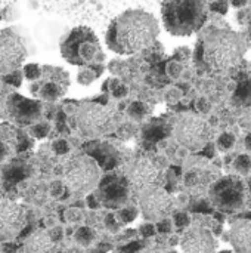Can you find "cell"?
<instances>
[{"label":"cell","instance_id":"1","mask_svg":"<svg viewBox=\"0 0 251 253\" xmlns=\"http://www.w3.org/2000/svg\"><path fill=\"white\" fill-rule=\"evenodd\" d=\"M160 34L155 16L143 9H127L115 16L105 34L109 50L118 55H136L151 47Z\"/></svg>","mask_w":251,"mask_h":253},{"label":"cell","instance_id":"2","mask_svg":"<svg viewBox=\"0 0 251 253\" xmlns=\"http://www.w3.org/2000/svg\"><path fill=\"white\" fill-rule=\"evenodd\" d=\"M161 19L172 36H191L206 24L207 3L204 0H163Z\"/></svg>","mask_w":251,"mask_h":253},{"label":"cell","instance_id":"3","mask_svg":"<svg viewBox=\"0 0 251 253\" xmlns=\"http://www.w3.org/2000/svg\"><path fill=\"white\" fill-rule=\"evenodd\" d=\"M246 50L244 39L231 30L210 31L201 43L206 62L216 70H231L240 65Z\"/></svg>","mask_w":251,"mask_h":253},{"label":"cell","instance_id":"4","mask_svg":"<svg viewBox=\"0 0 251 253\" xmlns=\"http://www.w3.org/2000/svg\"><path fill=\"white\" fill-rule=\"evenodd\" d=\"M62 58L77 67H90L102 64L105 59L99 39L89 27L80 25L70 30L59 42Z\"/></svg>","mask_w":251,"mask_h":253},{"label":"cell","instance_id":"5","mask_svg":"<svg viewBox=\"0 0 251 253\" xmlns=\"http://www.w3.org/2000/svg\"><path fill=\"white\" fill-rule=\"evenodd\" d=\"M117 114L99 102H86L71 116V126L84 138H99L117 127Z\"/></svg>","mask_w":251,"mask_h":253},{"label":"cell","instance_id":"6","mask_svg":"<svg viewBox=\"0 0 251 253\" xmlns=\"http://www.w3.org/2000/svg\"><path fill=\"white\" fill-rule=\"evenodd\" d=\"M101 181V169L95 159L89 156H75L65 165L64 185L77 196H84Z\"/></svg>","mask_w":251,"mask_h":253},{"label":"cell","instance_id":"7","mask_svg":"<svg viewBox=\"0 0 251 253\" xmlns=\"http://www.w3.org/2000/svg\"><path fill=\"white\" fill-rule=\"evenodd\" d=\"M173 133L179 144L192 151L203 150L209 144L212 136L210 126L207 125V122L194 114L180 116L175 125Z\"/></svg>","mask_w":251,"mask_h":253},{"label":"cell","instance_id":"8","mask_svg":"<svg viewBox=\"0 0 251 253\" xmlns=\"http://www.w3.org/2000/svg\"><path fill=\"white\" fill-rule=\"evenodd\" d=\"M126 179L130 190L135 193H143L152 188H160L164 184L163 169L146 157H138L126 169Z\"/></svg>","mask_w":251,"mask_h":253},{"label":"cell","instance_id":"9","mask_svg":"<svg viewBox=\"0 0 251 253\" xmlns=\"http://www.w3.org/2000/svg\"><path fill=\"white\" fill-rule=\"evenodd\" d=\"M68 84L70 77L65 70L53 65H43L41 77L33 82L30 90L36 98L44 101H56L67 93Z\"/></svg>","mask_w":251,"mask_h":253},{"label":"cell","instance_id":"10","mask_svg":"<svg viewBox=\"0 0 251 253\" xmlns=\"http://www.w3.org/2000/svg\"><path fill=\"white\" fill-rule=\"evenodd\" d=\"M213 203L226 212L240 211L247 200V191L244 184L238 178H225L219 181L212 190Z\"/></svg>","mask_w":251,"mask_h":253},{"label":"cell","instance_id":"11","mask_svg":"<svg viewBox=\"0 0 251 253\" xmlns=\"http://www.w3.org/2000/svg\"><path fill=\"white\" fill-rule=\"evenodd\" d=\"M27 58V47L22 39L12 30L0 33V74L19 70Z\"/></svg>","mask_w":251,"mask_h":253},{"label":"cell","instance_id":"12","mask_svg":"<svg viewBox=\"0 0 251 253\" xmlns=\"http://www.w3.org/2000/svg\"><path fill=\"white\" fill-rule=\"evenodd\" d=\"M141 212L145 219L158 222L166 219L175 209L172 196L160 188H152L141 194Z\"/></svg>","mask_w":251,"mask_h":253},{"label":"cell","instance_id":"13","mask_svg":"<svg viewBox=\"0 0 251 253\" xmlns=\"http://www.w3.org/2000/svg\"><path fill=\"white\" fill-rule=\"evenodd\" d=\"M25 225L24 209L10 200H0V240L9 242L18 237Z\"/></svg>","mask_w":251,"mask_h":253},{"label":"cell","instance_id":"14","mask_svg":"<svg viewBox=\"0 0 251 253\" xmlns=\"http://www.w3.org/2000/svg\"><path fill=\"white\" fill-rule=\"evenodd\" d=\"M130 185L126 178L107 176L102 182L99 181V196L98 199L109 208H118L124 205L129 199Z\"/></svg>","mask_w":251,"mask_h":253},{"label":"cell","instance_id":"15","mask_svg":"<svg viewBox=\"0 0 251 253\" xmlns=\"http://www.w3.org/2000/svg\"><path fill=\"white\" fill-rule=\"evenodd\" d=\"M7 110H9L12 119L21 125L36 123L41 116V104L36 99H28L21 95L9 96Z\"/></svg>","mask_w":251,"mask_h":253},{"label":"cell","instance_id":"16","mask_svg":"<svg viewBox=\"0 0 251 253\" xmlns=\"http://www.w3.org/2000/svg\"><path fill=\"white\" fill-rule=\"evenodd\" d=\"M180 246L185 253H215L216 242L209 230L197 227L183 234Z\"/></svg>","mask_w":251,"mask_h":253},{"label":"cell","instance_id":"17","mask_svg":"<svg viewBox=\"0 0 251 253\" xmlns=\"http://www.w3.org/2000/svg\"><path fill=\"white\" fill-rule=\"evenodd\" d=\"M217 178V172L213 166L206 163H194L188 168L183 176L185 187L194 193L204 191L209 185H212Z\"/></svg>","mask_w":251,"mask_h":253},{"label":"cell","instance_id":"18","mask_svg":"<svg viewBox=\"0 0 251 253\" xmlns=\"http://www.w3.org/2000/svg\"><path fill=\"white\" fill-rule=\"evenodd\" d=\"M19 133L7 125H0V169L10 160L13 153L19 150Z\"/></svg>","mask_w":251,"mask_h":253},{"label":"cell","instance_id":"19","mask_svg":"<svg viewBox=\"0 0 251 253\" xmlns=\"http://www.w3.org/2000/svg\"><path fill=\"white\" fill-rule=\"evenodd\" d=\"M231 243L240 253H251V221H238L231 228Z\"/></svg>","mask_w":251,"mask_h":253},{"label":"cell","instance_id":"20","mask_svg":"<svg viewBox=\"0 0 251 253\" xmlns=\"http://www.w3.org/2000/svg\"><path fill=\"white\" fill-rule=\"evenodd\" d=\"M24 251L25 253H58V245L47 233L38 231L28 237Z\"/></svg>","mask_w":251,"mask_h":253},{"label":"cell","instance_id":"21","mask_svg":"<svg viewBox=\"0 0 251 253\" xmlns=\"http://www.w3.org/2000/svg\"><path fill=\"white\" fill-rule=\"evenodd\" d=\"M104 71V64H96V65H90V67H80L78 73H77V82L83 86H89L92 84Z\"/></svg>","mask_w":251,"mask_h":253},{"label":"cell","instance_id":"22","mask_svg":"<svg viewBox=\"0 0 251 253\" xmlns=\"http://www.w3.org/2000/svg\"><path fill=\"white\" fill-rule=\"evenodd\" d=\"M149 114H151L149 105L142 101H135L127 107V116L133 122H143Z\"/></svg>","mask_w":251,"mask_h":253},{"label":"cell","instance_id":"23","mask_svg":"<svg viewBox=\"0 0 251 253\" xmlns=\"http://www.w3.org/2000/svg\"><path fill=\"white\" fill-rule=\"evenodd\" d=\"M155 123H149L143 129V138L148 141H158L166 136V129L158 123V120H154Z\"/></svg>","mask_w":251,"mask_h":253},{"label":"cell","instance_id":"24","mask_svg":"<svg viewBox=\"0 0 251 253\" xmlns=\"http://www.w3.org/2000/svg\"><path fill=\"white\" fill-rule=\"evenodd\" d=\"M74 239H75V242H77L80 246L87 248V246H90V245L95 242L96 233H95L90 227H81V228H78V230L75 231Z\"/></svg>","mask_w":251,"mask_h":253},{"label":"cell","instance_id":"25","mask_svg":"<svg viewBox=\"0 0 251 253\" xmlns=\"http://www.w3.org/2000/svg\"><path fill=\"white\" fill-rule=\"evenodd\" d=\"M22 76L28 80V82H36L41 77V65L36 64V62H30L25 64L22 67Z\"/></svg>","mask_w":251,"mask_h":253},{"label":"cell","instance_id":"26","mask_svg":"<svg viewBox=\"0 0 251 253\" xmlns=\"http://www.w3.org/2000/svg\"><path fill=\"white\" fill-rule=\"evenodd\" d=\"M50 132V125L46 123V122H36L34 125H31L30 127V135L33 138H37V139H43L49 135Z\"/></svg>","mask_w":251,"mask_h":253},{"label":"cell","instance_id":"27","mask_svg":"<svg viewBox=\"0 0 251 253\" xmlns=\"http://www.w3.org/2000/svg\"><path fill=\"white\" fill-rule=\"evenodd\" d=\"M234 168L237 172L243 173V175H247L251 172V157L247 154H241L237 157V160L234 162Z\"/></svg>","mask_w":251,"mask_h":253},{"label":"cell","instance_id":"28","mask_svg":"<svg viewBox=\"0 0 251 253\" xmlns=\"http://www.w3.org/2000/svg\"><path fill=\"white\" fill-rule=\"evenodd\" d=\"M138 216V209L133 208V206H129V208H124L121 209L118 213H117V219L123 224H130L136 219Z\"/></svg>","mask_w":251,"mask_h":253},{"label":"cell","instance_id":"29","mask_svg":"<svg viewBox=\"0 0 251 253\" xmlns=\"http://www.w3.org/2000/svg\"><path fill=\"white\" fill-rule=\"evenodd\" d=\"M22 79H24V76H22V71H19V70H15V71L7 73V74H1V80L6 84L13 86V87H19L22 83Z\"/></svg>","mask_w":251,"mask_h":253},{"label":"cell","instance_id":"30","mask_svg":"<svg viewBox=\"0 0 251 253\" xmlns=\"http://www.w3.org/2000/svg\"><path fill=\"white\" fill-rule=\"evenodd\" d=\"M166 73H167L169 77H172V79H179L180 74L183 73V64L179 62V61H176V59H172V61L167 64V67H166Z\"/></svg>","mask_w":251,"mask_h":253},{"label":"cell","instance_id":"31","mask_svg":"<svg viewBox=\"0 0 251 253\" xmlns=\"http://www.w3.org/2000/svg\"><path fill=\"white\" fill-rule=\"evenodd\" d=\"M234 144H235V138H234V135H231V133H223V135L219 136V139H217V145H219V148H220L222 151H228L229 148L234 147Z\"/></svg>","mask_w":251,"mask_h":253},{"label":"cell","instance_id":"32","mask_svg":"<svg viewBox=\"0 0 251 253\" xmlns=\"http://www.w3.org/2000/svg\"><path fill=\"white\" fill-rule=\"evenodd\" d=\"M191 58V49L186 47V46H182V47H178L173 53V59L179 61V62H185Z\"/></svg>","mask_w":251,"mask_h":253},{"label":"cell","instance_id":"33","mask_svg":"<svg viewBox=\"0 0 251 253\" xmlns=\"http://www.w3.org/2000/svg\"><path fill=\"white\" fill-rule=\"evenodd\" d=\"M52 148H53V151H55L58 156H64V154H67V153L70 151V145H68V142H67L65 139H56V141L53 142Z\"/></svg>","mask_w":251,"mask_h":253},{"label":"cell","instance_id":"34","mask_svg":"<svg viewBox=\"0 0 251 253\" xmlns=\"http://www.w3.org/2000/svg\"><path fill=\"white\" fill-rule=\"evenodd\" d=\"M105 225H107V228H108L111 233H117V231L121 228L120 221H118V219H117V216H115V215H112V213L107 215V218H105Z\"/></svg>","mask_w":251,"mask_h":253},{"label":"cell","instance_id":"35","mask_svg":"<svg viewBox=\"0 0 251 253\" xmlns=\"http://www.w3.org/2000/svg\"><path fill=\"white\" fill-rule=\"evenodd\" d=\"M209 7H210V10H213L216 13L225 15L228 12V0H216V1H212Z\"/></svg>","mask_w":251,"mask_h":253},{"label":"cell","instance_id":"36","mask_svg":"<svg viewBox=\"0 0 251 253\" xmlns=\"http://www.w3.org/2000/svg\"><path fill=\"white\" fill-rule=\"evenodd\" d=\"M111 93H112V96H114V98L123 99V98H126V96L129 95V87H127L126 84H123V83H120V82H118V83L112 87Z\"/></svg>","mask_w":251,"mask_h":253},{"label":"cell","instance_id":"37","mask_svg":"<svg viewBox=\"0 0 251 253\" xmlns=\"http://www.w3.org/2000/svg\"><path fill=\"white\" fill-rule=\"evenodd\" d=\"M191 224V219H189V216L186 215V213H176L175 215V225L178 227V228H185V227H188Z\"/></svg>","mask_w":251,"mask_h":253},{"label":"cell","instance_id":"38","mask_svg":"<svg viewBox=\"0 0 251 253\" xmlns=\"http://www.w3.org/2000/svg\"><path fill=\"white\" fill-rule=\"evenodd\" d=\"M65 216H67V221L68 222H72V224L74 222H80L83 219V213L78 209H70V211H67Z\"/></svg>","mask_w":251,"mask_h":253},{"label":"cell","instance_id":"39","mask_svg":"<svg viewBox=\"0 0 251 253\" xmlns=\"http://www.w3.org/2000/svg\"><path fill=\"white\" fill-rule=\"evenodd\" d=\"M139 233H141V236L145 237V239L152 237V236L155 234V227H154L152 224H143V225L139 227Z\"/></svg>","mask_w":251,"mask_h":253},{"label":"cell","instance_id":"40","mask_svg":"<svg viewBox=\"0 0 251 253\" xmlns=\"http://www.w3.org/2000/svg\"><path fill=\"white\" fill-rule=\"evenodd\" d=\"M251 95V83L250 82H244V83H241L240 84V87H238V92H237V96L238 98H243V96H250Z\"/></svg>","mask_w":251,"mask_h":253},{"label":"cell","instance_id":"41","mask_svg":"<svg viewBox=\"0 0 251 253\" xmlns=\"http://www.w3.org/2000/svg\"><path fill=\"white\" fill-rule=\"evenodd\" d=\"M180 96H182V93H180V90H178V89H172V90H169V92L166 93V99H167V102H170V104L178 102V101L180 99Z\"/></svg>","mask_w":251,"mask_h":253},{"label":"cell","instance_id":"42","mask_svg":"<svg viewBox=\"0 0 251 253\" xmlns=\"http://www.w3.org/2000/svg\"><path fill=\"white\" fill-rule=\"evenodd\" d=\"M157 230L160 231V233H163V234H166V233H170L172 231V222L166 218V219H161V221H158V224H157Z\"/></svg>","mask_w":251,"mask_h":253},{"label":"cell","instance_id":"43","mask_svg":"<svg viewBox=\"0 0 251 253\" xmlns=\"http://www.w3.org/2000/svg\"><path fill=\"white\" fill-rule=\"evenodd\" d=\"M62 191H64V184H62V182L56 181V182H53V184H52V187H50V193H52V196H53V197H59V196L62 194Z\"/></svg>","mask_w":251,"mask_h":253},{"label":"cell","instance_id":"44","mask_svg":"<svg viewBox=\"0 0 251 253\" xmlns=\"http://www.w3.org/2000/svg\"><path fill=\"white\" fill-rule=\"evenodd\" d=\"M142 249V243L139 242H133V243H129L127 246L123 248V253H136L138 251Z\"/></svg>","mask_w":251,"mask_h":253},{"label":"cell","instance_id":"45","mask_svg":"<svg viewBox=\"0 0 251 253\" xmlns=\"http://www.w3.org/2000/svg\"><path fill=\"white\" fill-rule=\"evenodd\" d=\"M210 102L206 99V98H201L198 102H197V108L200 110V111H203V113H209V110H210Z\"/></svg>","mask_w":251,"mask_h":253},{"label":"cell","instance_id":"46","mask_svg":"<svg viewBox=\"0 0 251 253\" xmlns=\"http://www.w3.org/2000/svg\"><path fill=\"white\" fill-rule=\"evenodd\" d=\"M49 236H50V239L56 243V242H59L61 239H62V228H53V230H50L49 233H47Z\"/></svg>","mask_w":251,"mask_h":253},{"label":"cell","instance_id":"47","mask_svg":"<svg viewBox=\"0 0 251 253\" xmlns=\"http://www.w3.org/2000/svg\"><path fill=\"white\" fill-rule=\"evenodd\" d=\"M87 205H89L90 209H98L99 208V199H98V196H95V194L87 196Z\"/></svg>","mask_w":251,"mask_h":253},{"label":"cell","instance_id":"48","mask_svg":"<svg viewBox=\"0 0 251 253\" xmlns=\"http://www.w3.org/2000/svg\"><path fill=\"white\" fill-rule=\"evenodd\" d=\"M117 83H118V80H115V79H108V80H105V83H104V90H112V87H114Z\"/></svg>","mask_w":251,"mask_h":253},{"label":"cell","instance_id":"49","mask_svg":"<svg viewBox=\"0 0 251 253\" xmlns=\"http://www.w3.org/2000/svg\"><path fill=\"white\" fill-rule=\"evenodd\" d=\"M203 154L206 156V157H209V159H212L213 156H215V148H213V145H210V144H207L204 148H203Z\"/></svg>","mask_w":251,"mask_h":253},{"label":"cell","instance_id":"50","mask_svg":"<svg viewBox=\"0 0 251 253\" xmlns=\"http://www.w3.org/2000/svg\"><path fill=\"white\" fill-rule=\"evenodd\" d=\"M229 1L232 3L234 7H243L247 4V0H229Z\"/></svg>","mask_w":251,"mask_h":253},{"label":"cell","instance_id":"51","mask_svg":"<svg viewBox=\"0 0 251 253\" xmlns=\"http://www.w3.org/2000/svg\"><path fill=\"white\" fill-rule=\"evenodd\" d=\"M195 211H198V212H209V211H210V208H209V205H207V203H201L198 208H195Z\"/></svg>","mask_w":251,"mask_h":253},{"label":"cell","instance_id":"52","mask_svg":"<svg viewBox=\"0 0 251 253\" xmlns=\"http://www.w3.org/2000/svg\"><path fill=\"white\" fill-rule=\"evenodd\" d=\"M246 147L251 150V133L250 135H247V138H246Z\"/></svg>","mask_w":251,"mask_h":253},{"label":"cell","instance_id":"53","mask_svg":"<svg viewBox=\"0 0 251 253\" xmlns=\"http://www.w3.org/2000/svg\"><path fill=\"white\" fill-rule=\"evenodd\" d=\"M178 243V237H172L170 239V245H176Z\"/></svg>","mask_w":251,"mask_h":253},{"label":"cell","instance_id":"54","mask_svg":"<svg viewBox=\"0 0 251 253\" xmlns=\"http://www.w3.org/2000/svg\"><path fill=\"white\" fill-rule=\"evenodd\" d=\"M3 19V12H1V9H0V21Z\"/></svg>","mask_w":251,"mask_h":253},{"label":"cell","instance_id":"55","mask_svg":"<svg viewBox=\"0 0 251 253\" xmlns=\"http://www.w3.org/2000/svg\"><path fill=\"white\" fill-rule=\"evenodd\" d=\"M206 3H212V1H216V0H204Z\"/></svg>","mask_w":251,"mask_h":253},{"label":"cell","instance_id":"56","mask_svg":"<svg viewBox=\"0 0 251 253\" xmlns=\"http://www.w3.org/2000/svg\"><path fill=\"white\" fill-rule=\"evenodd\" d=\"M220 253H232V252H229V251H223V252H220Z\"/></svg>","mask_w":251,"mask_h":253},{"label":"cell","instance_id":"57","mask_svg":"<svg viewBox=\"0 0 251 253\" xmlns=\"http://www.w3.org/2000/svg\"><path fill=\"white\" fill-rule=\"evenodd\" d=\"M169 253H178V252H175V251H172V252H169Z\"/></svg>","mask_w":251,"mask_h":253},{"label":"cell","instance_id":"58","mask_svg":"<svg viewBox=\"0 0 251 253\" xmlns=\"http://www.w3.org/2000/svg\"><path fill=\"white\" fill-rule=\"evenodd\" d=\"M250 187H251V184H250Z\"/></svg>","mask_w":251,"mask_h":253}]
</instances>
